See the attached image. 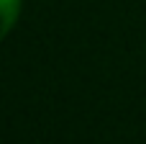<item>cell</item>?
Returning a JSON list of instances; mask_svg holds the SVG:
<instances>
[{
    "label": "cell",
    "mask_w": 146,
    "mask_h": 144,
    "mask_svg": "<svg viewBox=\"0 0 146 144\" xmlns=\"http://www.w3.org/2000/svg\"><path fill=\"white\" fill-rule=\"evenodd\" d=\"M21 13V0H0V41L13 31Z\"/></svg>",
    "instance_id": "6da1fadb"
}]
</instances>
